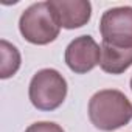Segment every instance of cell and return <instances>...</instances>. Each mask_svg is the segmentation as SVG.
<instances>
[{
    "instance_id": "1",
    "label": "cell",
    "mask_w": 132,
    "mask_h": 132,
    "mask_svg": "<svg viewBox=\"0 0 132 132\" xmlns=\"http://www.w3.org/2000/svg\"><path fill=\"white\" fill-rule=\"evenodd\" d=\"M89 118L100 130H117L132 120V103L120 90H100L89 101Z\"/></svg>"
},
{
    "instance_id": "2",
    "label": "cell",
    "mask_w": 132,
    "mask_h": 132,
    "mask_svg": "<svg viewBox=\"0 0 132 132\" xmlns=\"http://www.w3.org/2000/svg\"><path fill=\"white\" fill-rule=\"evenodd\" d=\"M19 31L23 39L34 45H47L59 36L61 27L48 5L39 2L28 6L19 19Z\"/></svg>"
},
{
    "instance_id": "3",
    "label": "cell",
    "mask_w": 132,
    "mask_h": 132,
    "mask_svg": "<svg viewBox=\"0 0 132 132\" xmlns=\"http://www.w3.org/2000/svg\"><path fill=\"white\" fill-rule=\"evenodd\" d=\"M28 96L36 109L42 112L56 110L67 96V81L54 69H42L31 78Z\"/></svg>"
},
{
    "instance_id": "4",
    "label": "cell",
    "mask_w": 132,
    "mask_h": 132,
    "mask_svg": "<svg viewBox=\"0 0 132 132\" xmlns=\"http://www.w3.org/2000/svg\"><path fill=\"white\" fill-rule=\"evenodd\" d=\"M103 44L132 48V6H117L103 13L100 20Z\"/></svg>"
},
{
    "instance_id": "5",
    "label": "cell",
    "mask_w": 132,
    "mask_h": 132,
    "mask_svg": "<svg viewBox=\"0 0 132 132\" xmlns=\"http://www.w3.org/2000/svg\"><path fill=\"white\" fill-rule=\"evenodd\" d=\"M67 67L78 75H84L90 70H93L101 62V47L96 44V40L89 36H79L75 37L65 48L64 54Z\"/></svg>"
},
{
    "instance_id": "6",
    "label": "cell",
    "mask_w": 132,
    "mask_h": 132,
    "mask_svg": "<svg viewBox=\"0 0 132 132\" xmlns=\"http://www.w3.org/2000/svg\"><path fill=\"white\" fill-rule=\"evenodd\" d=\"M48 5L61 28L75 30L89 23L92 5L89 0H48Z\"/></svg>"
},
{
    "instance_id": "7",
    "label": "cell",
    "mask_w": 132,
    "mask_h": 132,
    "mask_svg": "<svg viewBox=\"0 0 132 132\" xmlns=\"http://www.w3.org/2000/svg\"><path fill=\"white\" fill-rule=\"evenodd\" d=\"M132 65V48L113 47L109 44H101V62L103 72L110 75H121Z\"/></svg>"
},
{
    "instance_id": "8",
    "label": "cell",
    "mask_w": 132,
    "mask_h": 132,
    "mask_svg": "<svg viewBox=\"0 0 132 132\" xmlns=\"http://www.w3.org/2000/svg\"><path fill=\"white\" fill-rule=\"evenodd\" d=\"M0 56H2V64H0V78L8 79L14 76L20 67V53L16 45L10 44L8 40H0Z\"/></svg>"
},
{
    "instance_id": "9",
    "label": "cell",
    "mask_w": 132,
    "mask_h": 132,
    "mask_svg": "<svg viewBox=\"0 0 132 132\" xmlns=\"http://www.w3.org/2000/svg\"><path fill=\"white\" fill-rule=\"evenodd\" d=\"M25 132H65V130L53 121H37L30 124L25 129Z\"/></svg>"
},
{
    "instance_id": "10",
    "label": "cell",
    "mask_w": 132,
    "mask_h": 132,
    "mask_svg": "<svg viewBox=\"0 0 132 132\" xmlns=\"http://www.w3.org/2000/svg\"><path fill=\"white\" fill-rule=\"evenodd\" d=\"M130 90H132V78H130Z\"/></svg>"
}]
</instances>
